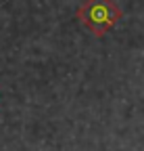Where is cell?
I'll list each match as a JSON object with an SVG mask.
<instances>
[{"mask_svg":"<svg viewBox=\"0 0 144 151\" xmlns=\"http://www.w3.org/2000/svg\"><path fill=\"white\" fill-rule=\"evenodd\" d=\"M121 17V11L113 0H86L77 11V19L94 36H104L113 29Z\"/></svg>","mask_w":144,"mask_h":151,"instance_id":"obj_1","label":"cell"}]
</instances>
